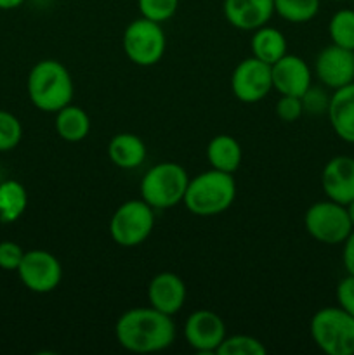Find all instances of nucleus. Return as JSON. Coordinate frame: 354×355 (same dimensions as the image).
<instances>
[{
	"mask_svg": "<svg viewBox=\"0 0 354 355\" xmlns=\"http://www.w3.org/2000/svg\"><path fill=\"white\" fill-rule=\"evenodd\" d=\"M337 2H342V0H337Z\"/></svg>",
	"mask_w": 354,
	"mask_h": 355,
	"instance_id": "nucleus-35",
	"label": "nucleus"
},
{
	"mask_svg": "<svg viewBox=\"0 0 354 355\" xmlns=\"http://www.w3.org/2000/svg\"><path fill=\"white\" fill-rule=\"evenodd\" d=\"M287 38L281 33L278 28L264 26L257 28L250 40V51H252L253 58L260 59V61L267 62V64H274L278 59L283 58L287 54Z\"/></svg>",
	"mask_w": 354,
	"mask_h": 355,
	"instance_id": "nucleus-20",
	"label": "nucleus"
},
{
	"mask_svg": "<svg viewBox=\"0 0 354 355\" xmlns=\"http://www.w3.org/2000/svg\"><path fill=\"white\" fill-rule=\"evenodd\" d=\"M16 272L23 286L38 295L54 291L62 279L61 262L47 250L24 252Z\"/></svg>",
	"mask_w": 354,
	"mask_h": 355,
	"instance_id": "nucleus-9",
	"label": "nucleus"
},
{
	"mask_svg": "<svg viewBox=\"0 0 354 355\" xmlns=\"http://www.w3.org/2000/svg\"><path fill=\"white\" fill-rule=\"evenodd\" d=\"M24 0H0V9L2 10H12L23 6Z\"/></svg>",
	"mask_w": 354,
	"mask_h": 355,
	"instance_id": "nucleus-33",
	"label": "nucleus"
},
{
	"mask_svg": "<svg viewBox=\"0 0 354 355\" xmlns=\"http://www.w3.org/2000/svg\"><path fill=\"white\" fill-rule=\"evenodd\" d=\"M54 127L62 141L80 142L89 135L90 118L82 107L73 106V104L69 103L68 106L61 107V110L56 113Z\"/></svg>",
	"mask_w": 354,
	"mask_h": 355,
	"instance_id": "nucleus-21",
	"label": "nucleus"
},
{
	"mask_svg": "<svg viewBox=\"0 0 354 355\" xmlns=\"http://www.w3.org/2000/svg\"><path fill=\"white\" fill-rule=\"evenodd\" d=\"M342 262H344V267H346L347 274H353L354 276V229L351 231V234L347 236L346 241H344Z\"/></svg>",
	"mask_w": 354,
	"mask_h": 355,
	"instance_id": "nucleus-32",
	"label": "nucleus"
},
{
	"mask_svg": "<svg viewBox=\"0 0 354 355\" xmlns=\"http://www.w3.org/2000/svg\"><path fill=\"white\" fill-rule=\"evenodd\" d=\"M321 186L326 198L347 205L354 200V158L340 155L330 159L321 173Z\"/></svg>",
	"mask_w": 354,
	"mask_h": 355,
	"instance_id": "nucleus-14",
	"label": "nucleus"
},
{
	"mask_svg": "<svg viewBox=\"0 0 354 355\" xmlns=\"http://www.w3.org/2000/svg\"><path fill=\"white\" fill-rule=\"evenodd\" d=\"M328 33L332 38V44L354 51V10H337L330 19Z\"/></svg>",
	"mask_w": 354,
	"mask_h": 355,
	"instance_id": "nucleus-24",
	"label": "nucleus"
},
{
	"mask_svg": "<svg viewBox=\"0 0 354 355\" xmlns=\"http://www.w3.org/2000/svg\"><path fill=\"white\" fill-rule=\"evenodd\" d=\"M121 45L128 61L141 68H149L158 64L165 55L167 37L162 24L141 16L127 24Z\"/></svg>",
	"mask_w": 354,
	"mask_h": 355,
	"instance_id": "nucleus-6",
	"label": "nucleus"
},
{
	"mask_svg": "<svg viewBox=\"0 0 354 355\" xmlns=\"http://www.w3.org/2000/svg\"><path fill=\"white\" fill-rule=\"evenodd\" d=\"M207 159L212 168L226 173H235L242 165V146L233 135L219 134L208 142Z\"/></svg>",
	"mask_w": 354,
	"mask_h": 355,
	"instance_id": "nucleus-19",
	"label": "nucleus"
},
{
	"mask_svg": "<svg viewBox=\"0 0 354 355\" xmlns=\"http://www.w3.org/2000/svg\"><path fill=\"white\" fill-rule=\"evenodd\" d=\"M155 227V211L144 200H128L115 210L110 220L111 239L121 248L142 245Z\"/></svg>",
	"mask_w": 354,
	"mask_h": 355,
	"instance_id": "nucleus-7",
	"label": "nucleus"
},
{
	"mask_svg": "<svg viewBox=\"0 0 354 355\" xmlns=\"http://www.w3.org/2000/svg\"><path fill=\"white\" fill-rule=\"evenodd\" d=\"M231 90L236 99L246 104L266 99L273 90L271 64L253 58V55L239 61L233 69Z\"/></svg>",
	"mask_w": 354,
	"mask_h": 355,
	"instance_id": "nucleus-10",
	"label": "nucleus"
},
{
	"mask_svg": "<svg viewBox=\"0 0 354 355\" xmlns=\"http://www.w3.org/2000/svg\"><path fill=\"white\" fill-rule=\"evenodd\" d=\"M219 355H266L267 349L259 338L250 335L226 336L219 345Z\"/></svg>",
	"mask_w": 354,
	"mask_h": 355,
	"instance_id": "nucleus-25",
	"label": "nucleus"
},
{
	"mask_svg": "<svg viewBox=\"0 0 354 355\" xmlns=\"http://www.w3.org/2000/svg\"><path fill=\"white\" fill-rule=\"evenodd\" d=\"M28 193L17 180H3L0 184V222H16L26 211Z\"/></svg>",
	"mask_w": 354,
	"mask_h": 355,
	"instance_id": "nucleus-22",
	"label": "nucleus"
},
{
	"mask_svg": "<svg viewBox=\"0 0 354 355\" xmlns=\"http://www.w3.org/2000/svg\"><path fill=\"white\" fill-rule=\"evenodd\" d=\"M115 336L121 349L134 354H153L169 349L176 342L172 315L149 307L125 311L115 324Z\"/></svg>",
	"mask_w": 354,
	"mask_h": 355,
	"instance_id": "nucleus-1",
	"label": "nucleus"
},
{
	"mask_svg": "<svg viewBox=\"0 0 354 355\" xmlns=\"http://www.w3.org/2000/svg\"><path fill=\"white\" fill-rule=\"evenodd\" d=\"M224 17L233 28L255 31L269 23L274 14V0H224Z\"/></svg>",
	"mask_w": 354,
	"mask_h": 355,
	"instance_id": "nucleus-15",
	"label": "nucleus"
},
{
	"mask_svg": "<svg viewBox=\"0 0 354 355\" xmlns=\"http://www.w3.org/2000/svg\"><path fill=\"white\" fill-rule=\"evenodd\" d=\"M137 7L142 17L162 24L176 16L179 0H137Z\"/></svg>",
	"mask_w": 354,
	"mask_h": 355,
	"instance_id": "nucleus-27",
	"label": "nucleus"
},
{
	"mask_svg": "<svg viewBox=\"0 0 354 355\" xmlns=\"http://www.w3.org/2000/svg\"><path fill=\"white\" fill-rule=\"evenodd\" d=\"M312 342L328 355H354V318L342 307L319 309L309 324Z\"/></svg>",
	"mask_w": 354,
	"mask_h": 355,
	"instance_id": "nucleus-5",
	"label": "nucleus"
},
{
	"mask_svg": "<svg viewBox=\"0 0 354 355\" xmlns=\"http://www.w3.org/2000/svg\"><path fill=\"white\" fill-rule=\"evenodd\" d=\"M189 175L174 162L153 165L141 180V198L153 210H169L183 203Z\"/></svg>",
	"mask_w": 354,
	"mask_h": 355,
	"instance_id": "nucleus-4",
	"label": "nucleus"
},
{
	"mask_svg": "<svg viewBox=\"0 0 354 355\" xmlns=\"http://www.w3.org/2000/svg\"><path fill=\"white\" fill-rule=\"evenodd\" d=\"M337 302H339V307H342L344 311L349 312L354 318V276L353 274H347L342 281L337 286Z\"/></svg>",
	"mask_w": 354,
	"mask_h": 355,
	"instance_id": "nucleus-31",
	"label": "nucleus"
},
{
	"mask_svg": "<svg viewBox=\"0 0 354 355\" xmlns=\"http://www.w3.org/2000/svg\"><path fill=\"white\" fill-rule=\"evenodd\" d=\"M183 333L191 349L200 354H214L226 338V324L219 314L200 309L189 314L184 322Z\"/></svg>",
	"mask_w": 354,
	"mask_h": 355,
	"instance_id": "nucleus-11",
	"label": "nucleus"
},
{
	"mask_svg": "<svg viewBox=\"0 0 354 355\" xmlns=\"http://www.w3.org/2000/svg\"><path fill=\"white\" fill-rule=\"evenodd\" d=\"M271 78H273V89L280 96L302 97L312 85V73L307 62L288 52L274 64H271Z\"/></svg>",
	"mask_w": 354,
	"mask_h": 355,
	"instance_id": "nucleus-13",
	"label": "nucleus"
},
{
	"mask_svg": "<svg viewBox=\"0 0 354 355\" xmlns=\"http://www.w3.org/2000/svg\"><path fill=\"white\" fill-rule=\"evenodd\" d=\"M307 234L323 245H342L353 231L346 205L332 200L316 201L304 215Z\"/></svg>",
	"mask_w": 354,
	"mask_h": 355,
	"instance_id": "nucleus-8",
	"label": "nucleus"
},
{
	"mask_svg": "<svg viewBox=\"0 0 354 355\" xmlns=\"http://www.w3.org/2000/svg\"><path fill=\"white\" fill-rule=\"evenodd\" d=\"M304 113L302 107V99L295 96H280L276 103V114L285 123H294Z\"/></svg>",
	"mask_w": 354,
	"mask_h": 355,
	"instance_id": "nucleus-29",
	"label": "nucleus"
},
{
	"mask_svg": "<svg viewBox=\"0 0 354 355\" xmlns=\"http://www.w3.org/2000/svg\"><path fill=\"white\" fill-rule=\"evenodd\" d=\"M149 305L167 315H176L186 302V284L177 274L158 272L148 284Z\"/></svg>",
	"mask_w": 354,
	"mask_h": 355,
	"instance_id": "nucleus-16",
	"label": "nucleus"
},
{
	"mask_svg": "<svg viewBox=\"0 0 354 355\" xmlns=\"http://www.w3.org/2000/svg\"><path fill=\"white\" fill-rule=\"evenodd\" d=\"M346 208H347V214H349L351 224H353V227H354V200L349 201V203L346 205Z\"/></svg>",
	"mask_w": 354,
	"mask_h": 355,
	"instance_id": "nucleus-34",
	"label": "nucleus"
},
{
	"mask_svg": "<svg viewBox=\"0 0 354 355\" xmlns=\"http://www.w3.org/2000/svg\"><path fill=\"white\" fill-rule=\"evenodd\" d=\"M302 99V107L304 111L311 114H321L328 110L330 104V96L321 89V87H309L305 90L304 96L301 97Z\"/></svg>",
	"mask_w": 354,
	"mask_h": 355,
	"instance_id": "nucleus-28",
	"label": "nucleus"
},
{
	"mask_svg": "<svg viewBox=\"0 0 354 355\" xmlns=\"http://www.w3.org/2000/svg\"><path fill=\"white\" fill-rule=\"evenodd\" d=\"M148 149L141 137L130 132H121L111 137L108 144V156L111 163L121 170L137 168L144 163Z\"/></svg>",
	"mask_w": 354,
	"mask_h": 355,
	"instance_id": "nucleus-18",
	"label": "nucleus"
},
{
	"mask_svg": "<svg viewBox=\"0 0 354 355\" xmlns=\"http://www.w3.org/2000/svg\"><path fill=\"white\" fill-rule=\"evenodd\" d=\"M23 139V125L16 114L0 110V153L12 151Z\"/></svg>",
	"mask_w": 354,
	"mask_h": 355,
	"instance_id": "nucleus-26",
	"label": "nucleus"
},
{
	"mask_svg": "<svg viewBox=\"0 0 354 355\" xmlns=\"http://www.w3.org/2000/svg\"><path fill=\"white\" fill-rule=\"evenodd\" d=\"M26 90L31 104L44 113H58L73 99V78L66 66L56 59H42L30 69Z\"/></svg>",
	"mask_w": 354,
	"mask_h": 355,
	"instance_id": "nucleus-2",
	"label": "nucleus"
},
{
	"mask_svg": "<svg viewBox=\"0 0 354 355\" xmlns=\"http://www.w3.org/2000/svg\"><path fill=\"white\" fill-rule=\"evenodd\" d=\"M326 113L337 137L354 144V82L333 90Z\"/></svg>",
	"mask_w": 354,
	"mask_h": 355,
	"instance_id": "nucleus-17",
	"label": "nucleus"
},
{
	"mask_svg": "<svg viewBox=\"0 0 354 355\" xmlns=\"http://www.w3.org/2000/svg\"><path fill=\"white\" fill-rule=\"evenodd\" d=\"M236 198L233 173L210 168L189 179L183 205L198 217H214L228 210Z\"/></svg>",
	"mask_w": 354,
	"mask_h": 355,
	"instance_id": "nucleus-3",
	"label": "nucleus"
},
{
	"mask_svg": "<svg viewBox=\"0 0 354 355\" xmlns=\"http://www.w3.org/2000/svg\"><path fill=\"white\" fill-rule=\"evenodd\" d=\"M23 257L24 250L17 243L0 241V269L17 270Z\"/></svg>",
	"mask_w": 354,
	"mask_h": 355,
	"instance_id": "nucleus-30",
	"label": "nucleus"
},
{
	"mask_svg": "<svg viewBox=\"0 0 354 355\" xmlns=\"http://www.w3.org/2000/svg\"><path fill=\"white\" fill-rule=\"evenodd\" d=\"M274 12L288 23H307L319 12V0H274Z\"/></svg>",
	"mask_w": 354,
	"mask_h": 355,
	"instance_id": "nucleus-23",
	"label": "nucleus"
},
{
	"mask_svg": "<svg viewBox=\"0 0 354 355\" xmlns=\"http://www.w3.org/2000/svg\"><path fill=\"white\" fill-rule=\"evenodd\" d=\"M316 76L328 89H340L354 82V51L332 44L321 49L314 62Z\"/></svg>",
	"mask_w": 354,
	"mask_h": 355,
	"instance_id": "nucleus-12",
	"label": "nucleus"
}]
</instances>
